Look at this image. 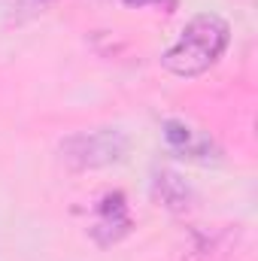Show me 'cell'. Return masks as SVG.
<instances>
[{
	"mask_svg": "<svg viewBox=\"0 0 258 261\" xmlns=\"http://www.w3.org/2000/svg\"><path fill=\"white\" fill-rule=\"evenodd\" d=\"M231 40V28L216 12H200L183 28L179 40L161 55V67L173 76L192 79L216 64Z\"/></svg>",
	"mask_w": 258,
	"mask_h": 261,
	"instance_id": "obj_1",
	"label": "cell"
},
{
	"mask_svg": "<svg viewBox=\"0 0 258 261\" xmlns=\"http://www.w3.org/2000/svg\"><path fill=\"white\" fill-rule=\"evenodd\" d=\"M61 149L67 152L64 158L76 167H104V164L119 161L125 155L128 143L116 130H91V134L70 137Z\"/></svg>",
	"mask_w": 258,
	"mask_h": 261,
	"instance_id": "obj_2",
	"label": "cell"
},
{
	"mask_svg": "<svg viewBox=\"0 0 258 261\" xmlns=\"http://www.w3.org/2000/svg\"><path fill=\"white\" fill-rule=\"evenodd\" d=\"M97 219L91 225V237L100 243V246H113L119 243L122 237L131 234V213H128V200L122 192H107V195L97 200L94 206Z\"/></svg>",
	"mask_w": 258,
	"mask_h": 261,
	"instance_id": "obj_3",
	"label": "cell"
},
{
	"mask_svg": "<svg viewBox=\"0 0 258 261\" xmlns=\"http://www.w3.org/2000/svg\"><path fill=\"white\" fill-rule=\"evenodd\" d=\"M164 137H167V143H170L173 149L192 152L194 134H192V128H189V125H183V122H173V119H167V122H164Z\"/></svg>",
	"mask_w": 258,
	"mask_h": 261,
	"instance_id": "obj_4",
	"label": "cell"
},
{
	"mask_svg": "<svg viewBox=\"0 0 258 261\" xmlns=\"http://www.w3.org/2000/svg\"><path fill=\"white\" fill-rule=\"evenodd\" d=\"M128 6H137V9H143V6H149V3H155V6H164L167 12H173L176 9V0H125Z\"/></svg>",
	"mask_w": 258,
	"mask_h": 261,
	"instance_id": "obj_5",
	"label": "cell"
}]
</instances>
